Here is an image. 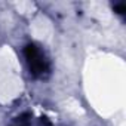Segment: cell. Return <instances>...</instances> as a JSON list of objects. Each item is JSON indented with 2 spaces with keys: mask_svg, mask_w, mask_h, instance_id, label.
<instances>
[{
  "mask_svg": "<svg viewBox=\"0 0 126 126\" xmlns=\"http://www.w3.org/2000/svg\"><path fill=\"white\" fill-rule=\"evenodd\" d=\"M24 53H25L30 73L37 79H45L49 74V59L46 53L34 43L27 45Z\"/></svg>",
  "mask_w": 126,
  "mask_h": 126,
  "instance_id": "cell-1",
  "label": "cell"
},
{
  "mask_svg": "<svg viewBox=\"0 0 126 126\" xmlns=\"http://www.w3.org/2000/svg\"><path fill=\"white\" fill-rule=\"evenodd\" d=\"M116 9L119 11V14H125L126 6H125V3H119V5H116Z\"/></svg>",
  "mask_w": 126,
  "mask_h": 126,
  "instance_id": "cell-2",
  "label": "cell"
}]
</instances>
